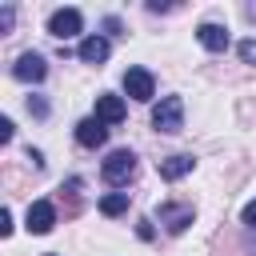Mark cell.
Segmentation results:
<instances>
[{
  "label": "cell",
  "mask_w": 256,
  "mask_h": 256,
  "mask_svg": "<svg viewBox=\"0 0 256 256\" xmlns=\"http://www.w3.org/2000/svg\"><path fill=\"white\" fill-rule=\"evenodd\" d=\"M192 168H196V156H192V152H176V156L160 160V176H164V180H180V176H188Z\"/></svg>",
  "instance_id": "7c38bea8"
},
{
  "label": "cell",
  "mask_w": 256,
  "mask_h": 256,
  "mask_svg": "<svg viewBox=\"0 0 256 256\" xmlns=\"http://www.w3.org/2000/svg\"><path fill=\"white\" fill-rule=\"evenodd\" d=\"M196 40H200V48H208V52H224V48H228V28H224V24H200V28H196Z\"/></svg>",
  "instance_id": "30bf717a"
},
{
  "label": "cell",
  "mask_w": 256,
  "mask_h": 256,
  "mask_svg": "<svg viewBox=\"0 0 256 256\" xmlns=\"http://www.w3.org/2000/svg\"><path fill=\"white\" fill-rule=\"evenodd\" d=\"M236 52H240V60H244V64H256V40H240V44H236Z\"/></svg>",
  "instance_id": "5bb4252c"
},
{
  "label": "cell",
  "mask_w": 256,
  "mask_h": 256,
  "mask_svg": "<svg viewBox=\"0 0 256 256\" xmlns=\"http://www.w3.org/2000/svg\"><path fill=\"white\" fill-rule=\"evenodd\" d=\"M124 116H128V108H124L120 96H112V92L96 96V120H100V124H120Z\"/></svg>",
  "instance_id": "9c48e42d"
},
{
  "label": "cell",
  "mask_w": 256,
  "mask_h": 256,
  "mask_svg": "<svg viewBox=\"0 0 256 256\" xmlns=\"http://www.w3.org/2000/svg\"><path fill=\"white\" fill-rule=\"evenodd\" d=\"M100 176H104L112 188L128 184V180L136 176V152H132V148H116V152H108V160L100 164Z\"/></svg>",
  "instance_id": "6da1fadb"
},
{
  "label": "cell",
  "mask_w": 256,
  "mask_h": 256,
  "mask_svg": "<svg viewBox=\"0 0 256 256\" xmlns=\"http://www.w3.org/2000/svg\"><path fill=\"white\" fill-rule=\"evenodd\" d=\"M124 92H128L132 100H140V104L152 100V96H156V80H152V72H148V68H128V72H124Z\"/></svg>",
  "instance_id": "5b68a950"
},
{
  "label": "cell",
  "mask_w": 256,
  "mask_h": 256,
  "mask_svg": "<svg viewBox=\"0 0 256 256\" xmlns=\"http://www.w3.org/2000/svg\"><path fill=\"white\" fill-rule=\"evenodd\" d=\"M136 232H140V240H152V220H140Z\"/></svg>",
  "instance_id": "ffe728a7"
},
{
  "label": "cell",
  "mask_w": 256,
  "mask_h": 256,
  "mask_svg": "<svg viewBox=\"0 0 256 256\" xmlns=\"http://www.w3.org/2000/svg\"><path fill=\"white\" fill-rule=\"evenodd\" d=\"M12 76H16V80H24V84H40V80L48 76V64H44V56H40V52H20V56H16V64H12Z\"/></svg>",
  "instance_id": "277c9868"
},
{
  "label": "cell",
  "mask_w": 256,
  "mask_h": 256,
  "mask_svg": "<svg viewBox=\"0 0 256 256\" xmlns=\"http://www.w3.org/2000/svg\"><path fill=\"white\" fill-rule=\"evenodd\" d=\"M80 28H84V16L76 8H56L48 16V36H56V40H72V36H80Z\"/></svg>",
  "instance_id": "3957f363"
},
{
  "label": "cell",
  "mask_w": 256,
  "mask_h": 256,
  "mask_svg": "<svg viewBox=\"0 0 256 256\" xmlns=\"http://www.w3.org/2000/svg\"><path fill=\"white\" fill-rule=\"evenodd\" d=\"M12 132H16V124H12V120H8V116H4V120H0V140H4V144H8V140H12Z\"/></svg>",
  "instance_id": "e0dca14e"
},
{
  "label": "cell",
  "mask_w": 256,
  "mask_h": 256,
  "mask_svg": "<svg viewBox=\"0 0 256 256\" xmlns=\"http://www.w3.org/2000/svg\"><path fill=\"white\" fill-rule=\"evenodd\" d=\"M252 256H256V252H252Z\"/></svg>",
  "instance_id": "603a6c76"
},
{
  "label": "cell",
  "mask_w": 256,
  "mask_h": 256,
  "mask_svg": "<svg viewBox=\"0 0 256 256\" xmlns=\"http://www.w3.org/2000/svg\"><path fill=\"white\" fill-rule=\"evenodd\" d=\"M240 220H244L248 228H256V200H248V204H244V212H240Z\"/></svg>",
  "instance_id": "2e32d148"
},
{
  "label": "cell",
  "mask_w": 256,
  "mask_h": 256,
  "mask_svg": "<svg viewBox=\"0 0 256 256\" xmlns=\"http://www.w3.org/2000/svg\"><path fill=\"white\" fill-rule=\"evenodd\" d=\"M12 20H16V12H12V4H4L0 8V32H12Z\"/></svg>",
  "instance_id": "9a60e30c"
},
{
  "label": "cell",
  "mask_w": 256,
  "mask_h": 256,
  "mask_svg": "<svg viewBox=\"0 0 256 256\" xmlns=\"http://www.w3.org/2000/svg\"><path fill=\"white\" fill-rule=\"evenodd\" d=\"M104 140H108V124H100L96 116H84L76 124V144L80 148H100Z\"/></svg>",
  "instance_id": "ba28073f"
},
{
  "label": "cell",
  "mask_w": 256,
  "mask_h": 256,
  "mask_svg": "<svg viewBox=\"0 0 256 256\" xmlns=\"http://www.w3.org/2000/svg\"><path fill=\"white\" fill-rule=\"evenodd\" d=\"M28 160H32V168H44V156H40L36 148H28Z\"/></svg>",
  "instance_id": "44dd1931"
},
{
  "label": "cell",
  "mask_w": 256,
  "mask_h": 256,
  "mask_svg": "<svg viewBox=\"0 0 256 256\" xmlns=\"http://www.w3.org/2000/svg\"><path fill=\"white\" fill-rule=\"evenodd\" d=\"M108 52H112V48H108V40H104V36H84V40H80V48H76V56H80L84 64H104V60H108Z\"/></svg>",
  "instance_id": "8fae6325"
},
{
  "label": "cell",
  "mask_w": 256,
  "mask_h": 256,
  "mask_svg": "<svg viewBox=\"0 0 256 256\" xmlns=\"http://www.w3.org/2000/svg\"><path fill=\"white\" fill-rule=\"evenodd\" d=\"M0 232H4V236H8V232H12V212H8V208H4V212H0Z\"/></svg>",
  "instance_id": "d6986e66"
},
{
  "label": "cell",
  "mask_w": 256,
  "mask_h": 256,
  "mask_svg": "<svg viewBox=\"0 0 256 256\" xmlns=\"http://www.w3.org/2000/svg\"><path fill=\"white\" fill-rule=\"evenodd\" d=\"M156 216H160V224H164L172 236H180V232H184V228L196 220L192 204H160V212H156Z\"/></svg>",
  "instance_id": "8992f818"
},
{
  "label": "cell",
  "mask_w": 256,
  "mask_h": 256,
  "mask_svg": "<svg viewBox=\"0 0 256 256\" xmlns=\"http://www.w3.org/2000/svg\"><path fill=\"white\" fill-rule=\"evenodd\" d=\"M28 108H32V112H36V116H48V104H44V100H40V96H32V100H28Z\"/></svg>",
  "instance_id": "ac0fdd59"
},
{
  "label": "cell",
  "mask_w": 256,
  "mask_h": 256,
  "mask_svg": "<svg viewBox=\"0 0 256 256\" xmlns=\"http://www.w3.org/2000/svg\"><path fill=\"white\" fill-rule=\"evenodd\" d=\"M44 256H56V252H44Z\"/></svg>",
  "instance_id": "7402d4cb"
},
{
  "label": "cell",
  "mask_w": 256,
  "mask_h": 256,
  "mask_svg": "<svg viewBox=\"0 0 256 256\" xmlns=\"http://www.w3.org/2000/svg\"><path fill=\"white\" fill-rule=\"evenodd\" d=\"M52 224H56V208L48 200H32L28 204V232L44 236V232H52Z\"/></svg>",
  "instance_id": "52a82bcc"
},
{
  "label": "cell",
  "mask_w": 256,
  "mask_h": 256,
  "mask_svg": "<svg viewBox=\"0 0 256 256\" xmlns=\"http://www.w3.org/2000/svg\"><path fill=\"white\" fill-rule=\"evenodd\" d=\"M100 212H104V216L128 212V192H108V196H100Z\"/></svg>",
  "instance_id": "4fadbf2b"
},
{
  "label": "cell",
  "mask_w": 256,
  "mask_h": 256,
  "mask_svg": "<svg viewBox=\"0 0 256 256\" xmlns=\"http://www.w3.org/2000/svg\"><path fill=\"white\" fill-rule=\"evenodd\" d=\"M152 128L156 132H180L184 128V100L180 96H160V104L152 108Z\"/></svg>",
  "instance_id": "7a4b0ae2"
}]
</instances>
